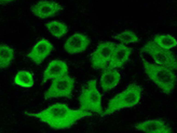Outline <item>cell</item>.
<instances>
[{"instance_id":"6da1fadb","label":"cell","mask_w":177,"mask_h":133,"mask_svg":"<svg viewBox=\"0 0 177 133\" xmlns=\"http://www.w3.org/2000/svg\"><path fill=\"white\" fill-rule=\"evenodd\" d=\"M24 114L28 116L37 119L55 130L70 128L79 120L93 115L90 111L80 108L73 109L67 104L61 103L52 105L38 112L25 111Z\"/></svg>"},{"instance_id":"7a4b0ae2","label":"cell","mask_w":177,"mask_h":133,"mask_svg":"<svg viewBox=\"0 0 177 133\" xmlns=\"http://www.w3.org/2000/svg\"><path fill=\"white\" fill-rule=\"evenodd\" d=\"M145 73L165 93L169 94L173 90L176 76L171 69L163 66L144 63Z\"/></svg>"},{"instance_id":"3957f363","label":"cell","mask_w":177,"mask_h":133,"mask_svg":"<svg viewBox=\"0 0 177 133\" xmlns=\"http://www.w3.org/2000/svg\"><path fill=\"white\" fill-rule=\"evenodd\" d=\"M141 91V88L137 85H129L124 91L110 100L101 116L110 114L124 108L135 105L140 99Z\"/></svg>"},{"instance_id":"277c9868","label":"cell","mask_w":177,"mask_h":133,"mask_svg":"<svg viewBox=\"0 0 177 133\" xmlns=\"http://www.w3.org/2000/svg\"><path fill=\"white\" fill-rule=\"evenodd\" d=\"M101 100V95L97 88L96 80H89L82 86L79 97L80 108L101 116L103 112Z\"/></svg>"},{"instance_id":"5b68a950","label":"cell","mask_w":177,"mask_h":133,"mask_svg":"<svg viewBox=\"0 0 177 133\" xmlns=\"http://www.w3.org/2000/svg\"><path fill=\"white\" fill-rule=\"evenodd\" d=\"M75 82L74 79L68 75L53 79L50 86L45 92V99L71 98Z\"/></svg>"},{"instance_id":"8992f818","label":"cell","mask_w":177,"mask_h":133,"mask_svg":"<svg viewBox=\"0 0 177 133\" xmlns=\"http://www.w3.org/2000/svg\"><path fill=\"white\" fill-rule=\"evenodd\" d=\"M115 48V44L112 42H106L100 43L91 56L92 67L96 69L106 68Z\"/></svg>"},{"instance_id":"52a82bcc","label":"cell","mask_w":177,"mask_h":133,"mask_svg":"<svg viewBox=\"0 0 177 133\" xmlns=\"http://www.w3.org/2000/svg\"><path fill=\"white\" fill-rule=\"evenodd\" d=\"M63 8L61 4L55 1H40L31 6L30 9L35 16L44 19L55 16Z\"/></svg>"},{"instance_id":"ba28073f","label":"cell","mask_w":177,"mask_h":133,"mask_svg":"<svg viewBox=\"0 0 177 133\" xmlns=\"http://www.w3.org/2000/svg\"><path fill=\"white\" fill-rule=\"evenodd\" d=\"M90 43V40L86 35L76 33L66 40L64 45V48L69 54L79 53L84 51Z\"/></svg>"},{"instance_id":"9c48e42d","label":"cell","mask_w":177,"mask_h":133,"mask_svg":"<svg viewBox=\"0 0 177 133\" xmlns=\"http://www.w3.org/2000/svg\"><path fill=\"white\" fill-rule=\"evenodd\" d=\"M52 44L47 40L42 39L33 46L27 56L37 64L42 63L52 51Z\"/></svg>"},{"instance_id":"30bf717a","label":"cell","mask_w":177,"mask_h":133,"mask_svg":"<svg viewBox=\"0 0 177 133\" xmlns=\"http://www.w3.org/2000/svg\"><path fill=\"white\" fill-rule=\"evenodd\" d=\"M146 48L157 62L172 70L176 69V63L170 53L162 49L154 43H150Z\"/></svg>"},{"instance_id":"8fae6325","label":"cell","mask_w":177,"mask_h":133,"mask_svg":"<svg viewBox=\"0 0 177 133\" xmlns=\"http://www.w3.org/2000/svg\"><path fill=\"white\" fill-rule=\"evenodd\" d=\"M68 68L65 62L54 60L50 62L44 71L42 82L68 75Z\"/></svg>"},{"instance_id":"7c38bea8","label":"cell","mask_w":177,"mask_h":133,"mask_svg":"<svg viewBox=\"0 0 177 133\" xmlns=\"http://www.w3.org/2000/svg\"><path fill=\"white\" fill-rule=\"evenodd\" d=\"M120 79V75L117 70L106 68L101 76V87L104 92L110 90L118 85Z\"/></svg>"},{"instance_id":"4fadbf2b","label":"cell","mask_w":177,"mask_h":133,"mask_svg":"<svg viewBox=\"0 0 177 133\" xmlns=\"http://www.w3.org/2000/svg\"><path fill=\"white\" fill-rule=\"evenodd\" d=\"M129 50L124 46H117L112 54L108 66L106 68L114 69L122 66L126 60Z\"/></svg>"},{"instance_id":"5bb4252c","label":"cell","mask_w":177,"mask_h":133,"mask_svg":"<svg viewBox=\"0 0 177 133\" xmlns=\"http://www.w3.org/2000/svg\"><path fill=\"white\" fill-rule=\"evenodd\" d=\"M136 126L138 129L146 132H170L169 128L163 121L159 120L146 121L139 124Z\"/></svg>"},{"instance_id":"9a60e30c","label":"cell","mask_w":177,"mask_h":133,"mask_svg":"<svg viewBox=\"0 0 177 133\" xmlns=\"http://www.w3.org/2000/svg\"><path fill=\"white\" fill-rule=\"evenodd\" d=\"M45 26L53 36L60 38L65 35L68 30L65 23L57 21H52L45 23Z\"/></svg>"},{"instance_id":"2e32d148","label":"cell","mask_w":177,"mask_h":133,"mask_svg":"<svg viewBox=\"0 0 177 133\" xmlns=\"http://www.w3.org/2000/svg\"><path fill=\"white\" fill-rule=\"evenodd\" d=\"M14 57L13 48L4 44L0 45V68H5L10 64Z\"/></svg>"},{"instance_id":"e0dca14e","label":"cell","mask_w":177,"mask_h":133,"mask_svg":"<svg viewBox=\"0 0 177 133\" xmlns=\"http://www.w3.org/2000/svg\"><path fill=\"white\" fill-rule=\"evenodd\" d=\"M14 82L15 84L26 88L32 87L34 85L32 74L26 71H19L14 78Z\"/></svg>"},{"instance_id":"ac0fdd59","label":"cell","mask_w":177,"mask_h":133,"mask_svg":"<svg viewBox=\"0 0 177 133\" xmlns=\"http://www.w3.org/2000/svg\"><path fill=\"white\" fill-rule=\"evenodd\" d=\"M156 40L159 45L164 48H168L176 44V41L170 37H159Z\"/></svg>"},{"instance_id":"d6986e66","label":"cell","mask_w":177,"mask_h":133,"mask_svg":"<svg viewBox=\"0 0 177 133\" xmlns=\"http://www.w3.org/2000/svg\"><path fill=\"white\" fill-rule=\"evenodd\" d=\"M117 38L124 42H128L133 41H135L137 39L132 36H126L124 35H121L117 36Z\"/></svg>"}]
</instances>
